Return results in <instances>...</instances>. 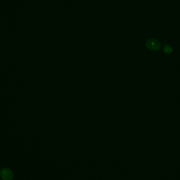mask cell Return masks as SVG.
Wrapping results in <instances>:
<instances>
[{
  "label": "cell",
  "instance_id": "cell-1",
  "mask_svg": "<svg viewBox=\"0 0 180 180\" xmlns=\"http://www.w3.org/2000/svg\"><path fill=\"white\" fill-rule=\"evenodd\" d=\"M146 47L151 51H157L161 47L160 42L155 39H149L147 40L145 42Z\"/></svg>",
  "mask_w": 180,
  "mask_h": 180
},
{
  "label": "cell",
  "instance_id": "cell-3",
  "mask_svg": "<svg viewBox=\"0 0 180 180\" xmlns=\"http://www.w3.org/2000/svg\"><path fill=\"white\" fill-rule=\"evenodd\" d=\"M163 51L165 54H170L173 52V48L170 45H165L163 47Z\"/></svg>",
  "mask_w": 180,
  "mask_h": 180
},
{
  "label": "cell",
  "instance_id": "cell-2",
  "mask_svg": "<svg viewBox=\"0 0 180 180\" xmlns=\"http://www.w3.org/2000/svg\"><path fill=\"white\" fill-rule=\"evenodd\" d=\"M1 177L3 180H12L13 173L10 169L4 168L1 171Z\"/></svg>",
  "mask_w": 180,
  "mask_h": 180
}]
</instances>
